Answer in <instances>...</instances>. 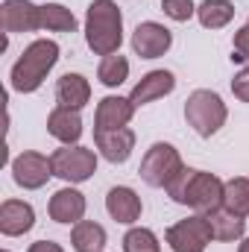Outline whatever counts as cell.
Wrapping results in <instances>:
<instances>
[{"instance_id": "1", "label": "cell", "mask_w": 249, "mask_h": 252, "mask_svg": "<svg viewBox=\"0 0 249 252\" xmlns=\"http://www.w3.org/2000/svg\"><path fill=\"white\" fill-rule=\"evenodd\" d=\"M223 188L226 182L208 170H193V167H182L179 176L167 185V193L173 202L193 208L196 214H208L223 208Z\"/></svg>"}, {"instance_id": "2", "label": "cell", "mask_w": 249, "mask_h": 252, "mask_svg": "<svg viewBox=\"0 0 249 252\" xmlns=\"http://www.w3.org/2000/svg\"><path fill=\"white\" fill-rule=\"evenodd\" d=\"M85 44L94 56L121 53L124 44V12L115 0H91L85 12Z\"/></svg>"}, {"instance_id": "3", "label": "cell", "mask_w": 249, "mask_h": 252, "mask_svg": "<svg viewBox=\"0 0 249 252\" xmlns=\"http://www.w3.org/2000/svg\"><path fill=\"white\" fill-rule=\"evenodd\" d=\"M59 53H62V50H59L56 41H50V38H35V41L21 53V59L12 64V70H9V85H12V91H18V94H35V91L44 85L47 73L56 67Z\"/></svg>"}, {"instance_id": "4", "label": "cell", "mask_w": 249, "mask_h": 252, "mask_svg": "<svg viewBox=\"0 0 249 252\" xmlns=\"http://www.w3.org/2000/svg\"><path fill=\"white\" fill-rule=\"evenodd\" d=\"M185 121L199 138H211V135H217L226 126L229 109H226V103H223V97L217 91L196 88V91L187 94L185 100Z\"/></svg>"}, {"instance_id": "5", "label": "cell", "mask_w": 249, "mask_h": 252, "mask_svg": "<svg viewBox=\"0 0 249 252\" xmlns=\"http://www.w3.org/2000/svg\"><path fill=\"white\" fill-rule=\"evenodd\" d=\"M182 167H185V161H182L179 150H176L173 144L158 141V144H153V147L144 153L141 167H138V176H141L150 188H167V185L179 176Z\"/></svg>"}, {"instance_id": "6", "label": "cell", "mask_w": 249, "mask_h": 252, "mask_svg": "<svg viewBox=\"0 0 249 252\" xmlns=\"http://www.w3.org/2000/svg\"><path fill=\"white\" fill-rule=\"evenodd\" d=\"M53 176L64 179L67 185H82L97 173V153L79 144H62L53 156Z\"/></svg>"}, {"instance_id": "7", "label": "cell", "mask_w": 249, "mask_h": 252, "mask_svg": "<svg viewBox=\"0 0 249 252\" xmlns=\"http://www.w3.org/2000/svg\"><path fill=\"white\" fill-rule=\"evenodd\" d=\"M164 241L173 252H205L208 244L214 241V232H211L205 214H190L167 229Z\"/></svg>"}, {"instance_id": "8", "label": "cell", "mask_w": 249, "mask_h": 252, "mask_svg": "<svg viewBox=\"0 0 249 252\" xmlns=\"http://www.w3.org/2000/svg\"><path fill=\"white\" fill-rule=\"evenodd\" d=\"M53 176V161L35 150H24L15 161H12V179L15 185L24 190H38L47 185V179Z\"/></svg>"}, {"instance_id": "9", "label": "cell", "mask_w": 249, "mask_h": 252, "mask_svg": "<svg viewBox=\"0 0 249 252\" xmlns=\"http://www.w3.org/2000/svg\"><path fill=\"white\" fill-rule=\"evenodd\" d=\"M0 27L6 35L35 32L41 30V6L32 0H3L0 3Z\"/></svg>"}, {"instance_id": "10", "label": "cell", "mask_w": 249, "mask_h": 252, "mask_svg": "<svg viewBox=\"0 0 249 252\" xmlns=\"http://www.w3.org/2000/svg\"><path fill=\"white\" fill-rule=\"evenodd\" d=\"M173 47V32L158 21H144L132 32V50L141 59H158Z\"/></svg>"}, {"instance_id": "11", "label": "cell", "mask_w": 249, "mask_h": 252, "mask_svg": "<svg viewBox=\"0 0 249 252\" xmlns=\"http://www.w3.org/2000/svg\"><path fill=\"white\" fill-rule=\"evenodd\" d=\"M135 118V106L129 97L121 94H109L97 103L94 112V132H112V129H124L129 126V121Z\"/></svg>"}, {"instance_id": "12", "label": "cell", "mask_w": 249, "mask_h": 252, "mask_svg": "<svg viewBox=\"0 0 249 252\" xmlns=\"http://www.w3.org/2000/svg\"><path fill=\"white\" fill-rule=\"evenodd\" d=\"M173 91H176V76L161 67V70L144 73L141 82H135V88L129 91V100H132L135 109H141V106H147V103H156V100L173 94Z\"/></svg>"}, {"instance_id": "13", "label": "cell", "mask_w": 249, "mask_h": 252, "mask_svg": "<svg viewBox=\"0 0 249 252\" xmlns=\"http://www.w3.org/2000/svg\"><path fill=\"white\" fill-rule=\"evenodd\" d=\"M85 208H88L85 193L76 190L73 185L56 190V193L50 196V205H47L50 220H56V223H62V226H76L79 220H85Z\"/></svg>"}, {"instance_id": "14", "label": "cell", "mask_w": 249, "mask_h": 252, "mask_svg": "<svg viewBox=\"0 0 249 252\" xmlns=\"http://www.w3.org/2000/svg\"><path fill=\"white\" fill-rule=\"evenodd\" d=\"M35 226V208L24 199H3L0 202V232L6 238H21Z\"/></svg>"}, {"instance_id": "15", "label": "cell", "mask_w": 249, "mask_h": 252, "mask_svg": "<svg viewBox=\"0 0 249 252\" xmlns=\"http://www.w3.org/2000/svg\"><path fill=\"white\" fill-rule=\"evenodd\" d=\"M94 147L106 161L124 164V161H129V156L135 150V132L129 126L112 129V132H94Z\"/></svg>"}, {"instance_id": "16", "label": "cell", "mask_w": 249, "mask_h": 252, "mask_svg": "<svg viewBox=\"0 0 249 252\" xmlns=\"http://www.w3.org/2000/svg\"><path fill=\"white\" fill-rule=\"evenodd\" d=\"M106 211L112 214V220H118V223H124V226H132V223L141 220L144 202H141V196L132 188L118 185V188H112L106 193Z\"/></svg>"}, {"instance_id": "17", "label": "cell", "mask_w": 249, "mask_h": 252, "mask_svg": "<svg viewBox=\"0 0 249 252\" xmlns=\"http://www.w3.org/2000/svg\"><path fill=\"white\" fill-rule=\"evenodd\" d=\"M91 100V82L82 73H64L56 82V106L64 109H85Z\"/></svg>"}, {"instance_id": "18", "label": "cell", "mask_w": 249, "mask_h": 252, "mask_svg": "<svg viewBox=\"0 0 249 252\" xmlns=\"http://www.w3.org/2000/svg\"><path fill=\"white\" fill-rule=\"evenodd\" d=\"M47 132L59 144H79V138H82V118H79V112L76 109L56 106L47 115Z\"/></svg>"}, {"instance_id": "19", "label": "cell", "mask_w": 249, "mask_h": 252, "mask_svg": "<svg viewBox=\"0 0 249 252\" xmlns=\"http://www.w3.org/2000/svg\"><path fill=\"white\" fill-rule=\"evenodd\" d=\"M211 232H214V241L220 244H232V241H241L244 232H247V217H238L226 208H217V211H208L205 214Z\"/></svg>"}, {"instance_id": "20", "label": "cell", "mask_w": 249, "mask_h": 252, "mask_svg": "<svg viewBox=\"0 0 249 252\" xmlns=\"http://www.w3.org/2000/svg\"><path fill=\"white\" fill-rule=\"evenodd\" d=\"M73 252H103L106 250V229L94 220H79L70 229Z\"/></svg>"}, {"instance_id": "21", "label": "cell", "mask_w": 249, "mask_h": 252, "mask_svg": "<svg viewBox=\"0 0 249 252\" xmlns=\"http://www.w3.org/2000/svg\"><path fill=\"white\" fill-rule=\"evenodd\" d=\"M235 18V3L232 0H202L196 6V21L205 30H223Z\"/></svg>"}, {"instance_id": "22", "label": "cell", "mask_w": 249, "mask_h": 252, "mask_svg": "<svg viewBox=\"0 0 249 252\" xmlns=\"http://www.w3.org/2000/svg\"><path fill=\"white\" fill-rule=\"evenodd\" d=\"M76 15L62 3H41V30L47 32H73L76 30Z\"/></svg>"}, {"instance_id": "23", "label": "cell", "mask_w": 249, "mask_h": 252, "mask_svg": "<svg viewBox=\"0 0 249 252\" xmlns=\"http://www.w3.org/2000/svg\"><path fill=\"white\" fill-rule=\"evenodd\" d=\"M223 208L238 214V217H249V179L247 176H235L226 182L223 188Z\"/></svg>"}, {"instance_id": "24", "label": "cell", "mask_w": 249, "mask_h": 252, "mask_svg": "<svg viewBox=\"0 0 249 252\" xmlns=\"http://www.w3.org/2000/svg\"><path fill=\"white\" fill-rule=\"evenodd\" d=\"M97 79L106 85V88H118L129 79V59L121 53H112V56H103L100 67H97Z\"/></svg>"}, {"instance_id": "25", "label": "cell", "mask_w": 249, "mask_h": 252, "mask_svg": "<svg viewBox=\"0 0 249 252\" xmlns=\"http://www.w3.org/2000/svg\"><path fill=\"white\" fill-rule=\"evenodd\" d=\"M124 252H161L158 235L153 229L135 226V229H129L124 235Z\"/></svg>"}, {"instance_id": "26", "label": "cell", "mask_w": 249, "mask_h": 252, "mask_svg": "<svg viewBox=\"0 0 249 252\" xmlns=\"http://www.w3.org/2000/svg\"><path fill=\"white\" fill-rule=\"evenodd\" d=\"M161 12L176 21V24H185L196 15V3L193 0H161Z\"/></svg>"}, {"instance_id": "27", "label": "cell", "mask_w": 249, "mask_h": 252, "mask_svg": "<svg viewBox=\"0 0 249 252\" xmlns=\"http://www.w3.org/2000/svg\"><path fill=\"white\" fill-rule=\"evenodd\" d=\"M232 62H247L249 64V24L235 32V44H232Z\"/></svg>"}, {"instance_id": "28", "label": "cell", "mask_w": 249, "mask_h": 252, "mask_svg": "<svg viewBox=\"0 0 249 252\" xmlns=\"http://www.w3.org/2000/svg\"><path fill=\"white\" fill-rule=\"evenodd\" d=\"M232 94H235L241 103H249V64L244 70L235 73V79H232Z\"/></svg>"}, {"instance_id": "29", "label": "cell", "mask_w": 249, "mask_h": 252, "mask_svg": "<svg viewBox=\"0 0 249 252\" xmlns=\"http://www.w3.org/2000/svg\"><path fill=\"white\" fill-rule=\"evenodd\" d=\"M27 252H64V250L56 244V241H35Z\"/></svg>"}, {"instance_id": "30", "label": "cell", "mask_w": 249, "mask_h": 252, "mask_svg": "<svg viewBox=\"0 0 249 252\" xmlns=\"http://www.w3.org/2000/svg\"><path fill=\"white\" fill-rule=\"evenodd\" d=\"M238 252H249V238H241V247H238Z\"/></svg>"}, {"instance_id": "31", "label": "cell", "mask_w": 249, "mask_h": 252, "mask_svg": "<svg viewBox=\"0 0 249 252\" xmlns=\"http://www.w3.org/2000/svg\"><path fill=\"white\" fill-rule=\"evenodd\" d=\"M3 252H9V250H3Z\"/></svg>"}]
</instances>
